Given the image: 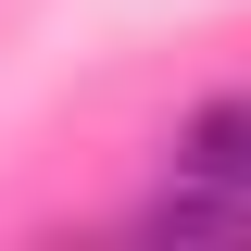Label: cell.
<instances>
[{
    "instance_id": "2",
    "label": "cell",
    "mask_w": 251,
    "mask_h": 251,
    "mask_svg": "<svg viewBox=\"0 0 251 251\" xmlns=\"http://www.w3.org/2000/svg\"><path fill=\"white\" fill-rule=\"evenodd\" d=\"M138 226H151V239H251V188H226V176H176Z\"/></svg>"
},
{
    "instance_id": "1",
    "label": "cell",
    "mask_w": 251,
    "mask_h": 251,
    "mask_svg": "<svg viewBox=\"0 0 251 251\" xmlns=\"http://www.w3.org/2000/svg\"><path fill=\"white\" fill-rule=\"evenodd\" d=\"M176 176H226V188H251V88H214L201 113L176 126Z\"/></svg>"
}]
</instances>
